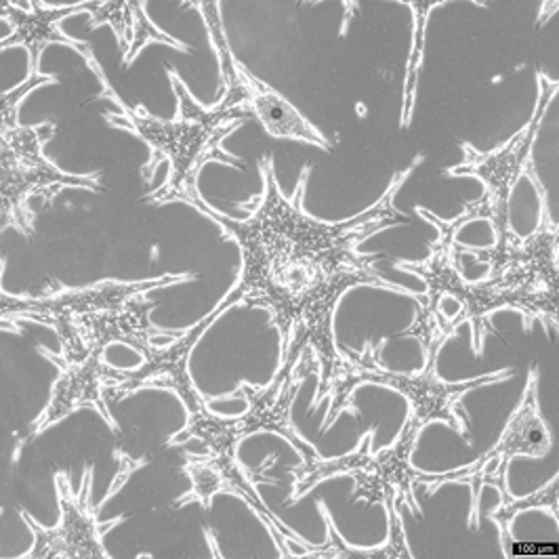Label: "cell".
Wrapping results in <instances>:
<instances>
[{
  "instance_id": "cell-3",
  "label": "cell",
  "mask_w": 559,
  "mask_h": 559,
  "mask_svg": "<svg viewBox=\"0 0 559 559\" xmlns=\"http://www.w3.org/2000/svg\"><path fill=\"white\" fill-rule=\"evenodd\" d=\"M56 133L53 124L17 127L2 120V227L32 231L29 198H56L61 190H99L97 177L70 175L57 168L43 152Z\"/></svg>"
},
{
  "instance_id": "cell-2",
  "label": "cell",
  "mask_w": 559,
  "mask_h": 559,
  "mask_svg": "<svg viewBox=\"0 0 559 559\" xmlns=\"http://www.w3.org/2000/svg\"><path fill=\"white\" fill-rule=\"evenodd\" d=\"M86 63L91 70L99 76V81L106 86V95L110 97L114 104V122L124 127L127 131L135 133L138 138L145 141L152 150L150 167H156L158 160L168 163V177L165 186L147 197L150 202L165 204V202H186L188 198L198 192V175L204 165L222 163V165H231L234 168H240V160L227 152L224 147V141L227 135L236 131L249 114L238 110L236 106L227 104L222 99L215 108H204L200 106L188 86L179 81L175 72H170V83L177 91V102H179V112L175 120H156L147 114L131 110L124 102L116 97L112 88L108 86L106 74L102 72L97 59L91 56V51L84 47L83 51Z\"/></svg>"
},
{
  "instance_id": "cell-6",
  "label": "cell",
  "mask_w": 559,
  "mask_h": 559,
  "mask_svg": "<svg viewBox=\"0 0 559 559\" xmlns=\"http://www.w3.org/2000/svg\"><path fill=\"white\" fill-rule=\"evenodd\" d=\"M86 9H91L86 11L91 15L88 28H97L102 24L112 28L124 66H131L145 47L156 43L188 51L181 40L168 36L150 20L143 2H86Z\"/></svg>"
},
{
  "instance_id": "cell-1",
  "label": "cell",
  "mask_w": 559,
  "mask_h": 559,
  "mask_svg": "<svg viewBox=\"0 0 559 559\" xmlns=\"http://www.w3.org/2000/svg\"><path fill=\"white\" fill-rule=\"evenodd\" d=\"M411 170L413 167L395 177L385 197L366 213L341 224H326L306 213L301 192L309 168L301 177L297 198H286L272 160L261 163L263 194L252 200L254 209L247 219H225L202 198L192 204L240 245L245 274L227 301L270 311L280 333L282 362L308 349L322 379L341 356L333 335V311L341 295L358 284L408 293L385 280L374 263L379 254L364 252L362 245L385 227L406 224L400 209L393 206V198Z\"/></svg>"
},
{
  "instance_id": "cell-5",
  "label": "cell",
  "mask_w": 559,
  "mask_h": 559,
  "mask_svg": "<svg viewBox=\"0 0 559 559\" xmlns=\"http://www.w3.org/2000/svg\"><path fill=\"white\" fill-rule=\"evenodd\" d=\"M551 448V431L540 415L538 379L531 372L524 395L513 411L499 442L474 463L477 476L486 481L507 479V469L513 459L532 456L540 459Z\"/></svg>"
},
{
  "instance_id": "cell-4",
  "label": "cell",
  "mask_w": 559,
  "mask_h": 559,
  "mask_svg": "<svg viewBox=\"0 0 559 559\" xmlns=\"http://www.w3.org/2000/svg\"><path fill=\"white\" fill-rule=\"evenodd\" d=\"M197 7L202 17L206 20L211 40L215 43V51L219 57L225 84V93L222 97L225 102H229L231 106H236L238 110L249 116H257L263 129L278 140L301 141L308 145L329 150L331 147L329 140L309 122L304 114L299 112L288 99H284V95H280L276 88L252 76L251 72L242 66V61L227 45L219 13L213 11L215 4L198 2Z\"/></svg>"
}]
</instances>
